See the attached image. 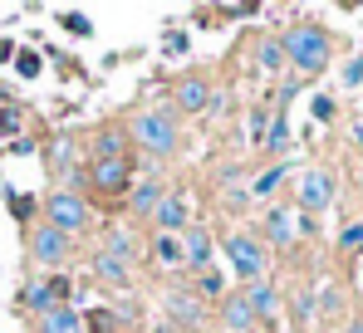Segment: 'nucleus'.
<instances>
[{"instance_id":"nucleus-21","label":"nucleus","mask_w":363,"mask_h":333,"mask_svg":"<svg viewBox=\"0 0 363 333\" xmlns=\"http://www.w3.org/2000/svg\"><path fill=\"white\" fill-rule=\"evenodd\" d=\"M285 176H290V166H270V171H260V181L250 186V196H270V191L285 181Z\"/></svg>"},{"instance_id":"nucleus-35","label":"nucleus","mask_w":363,"mask_h":333,"mask_svg":"<svg viewBox=\"0 0 363 333\" xmlns=\"http://www.w3.org/2000/svg\"><path fill=\"white\" fill-rule=\"evenodd\" d=\"M354 333H363V324H354Z\"/></svg>"},{"instance_id":"nucleus-8","label":"nucleus","mask_w":363,"mask_h":333,"mask_svg":"<svg viewBox=\"0 0 363 333\" xmlns=\"http://www.w3.org/2000/svg\"><path fill=\"white\" fill-rule=\"evenodd\" d=\"M94 186L99 191H108V196H118V191H128L133 186V176H128V162H94Z\"/></svg>"},{"instance_id":"nucleus-17","label":"nucleus","mask_w":363,"mask_h":333,"mask_svg":"<svg viewBox=\"0 0 363 333\" xmlns=\"http://www.w3.org/2000/svg\"><path fill=\"white\" fill-rule=\"evenodd\" d=\"M152 265H162V270L182 265V245L172 240V235H157V240H152Z\"/></svg>"},{"instance_id":"nucleus-3","label":"nucleus","mask_w":363,"mask_h":333,"mask_svg":"<svg viewBox=\"0 0 363 333\" xmlns=\"http://www.w3.org/2000/svg\"><path fill=\"white\" fill-rule=\"evenodd\" d=\"M226 260H231V270L245 284H260V275H265V250H260L255 235H231L226 240Z\"/></svg>"},{"instance_id":"nucleus-4","label":"nucleus","mask_w":363,"mask_h":333,"mask_svg":"<svg viewBox=\"0 0 363 333\" xmlns=\"http://www.w3.org/2000/svg\"><path fill=\"white\" fill-rule=\"evenodd\" d=\"M45 216H50L45 225H55L60 235H74V230H84V225H89V206H84L79 196L60 191V196H50V211H45Z\"/></svg>"},{"instance_id":"nucleus-10","label":"nucleus","mask_w":363,"mask_h":333,"mask_svg":"<svg viewBox=\"0 0 363 333\" xmlns=\"http://www.w3.org/2000/svg\"><path fill=\"white\" fill-rule=\"evenodd\" d=\"M157 201H162V181H152V176H138V181H133V196H128V206H133L138 216H152V211H157Z\"/></svg>"},{"instance_id":"nucleus-12","label":"nucleus","mask_w":363,"mask_h":333,"mask_svg":"<svg viewBox=\"0 0 363 333\" xmlns=\"http://www.w3.org/2000/svg\"><path fill=\"white\" fill-rule=\"evenodd\" d=\"M177 103L186 113H201L206 103H211V89H206L201 79H182V84H177Z\"/></svg>"},{"instance_id":"nucleus-19","label":"nucleus","mask_w":363,"mask_h":333,"mask_svg":"<svg viewBox=\"0 0 363 333\" xmlns=\"http://www.w3.org/2000/svg\"><path fill=\"white\" fill-rule=\"evenodd\" d=\"M260 147H270V152H285V147H290V123H285V113L265 128V142H260Z\"/></svg>"},{"instance_id":"nucleus-11","label":"nucleus","mask_w":363,"mask_h":333,"mask_svg":"<svg viewBox=\"0 0 363 333\" xmlns=\"http://www.w3.org/2000/svg\"><path fill=\"white\" fill-rule=\"evenodd\" d=\"M167 309H172V319L186 324V329H201V319H206V309H201V299H191V294H167Z\"/></svg>"},{"instance_id":"nucleus-6","label":"nucleus","mask_w":363,"mask_h":333,"mask_svg":"<svg viewBox=\"0 0 363 333\" xmlns=\"http://www.w3.org/2000/svg\"><path fill=\"white\" fill-rule=\"evenodd\" d=\"M334 201V181H329V171H304L300 176V206L304 211H324Z\"/></svg>"},{"instance_id":"nucleus-2","label":"nucleus","mask_w":363,"mask_h":333,"mask_svg":"<svg viewBox=\"0 0 363 333\" xmlns=\"http://www.w3.org/2000/svg\"><path fill=\"white\" fill-rule=\"evenodd\" d=\"M133 142H143L147 152H172L177 147V118L172 113H162V108H147V113H138V123H133Z\"/></svg>"},{"instance_id":"nucleus-5","label":"nucleus","mask_w":363,"mask_h":333,"mask_svg":"<svg viewBox=\"0 0 363 333\" xmlns=\"http://www.w3.org/2000/svg\"><path fill=\"white\" fill-rule=\"evenodd\" d=\"M152 221H157V235H167V230H186V221H191V201H186L182 191H162Z\"/></svg>"},{"instance_id":"nucleus-25","label":"nucleus","mask_w":363,"mask_h":333,"mask_svg":"<svg viewBox=\"0 0 363 333\" xmlns=\"http://www.w3.org/2000/svg\"><path fill=\"white\" fill-rule=\"evenodd\" d=\"M113 329H118V319H113L108 309H94V314L84 319V333H113Z\"/></svg>"},{"instance_id":"nucleus-9","label":"nucleus","mask_w":363,"mask_h":333,"mask_svg":"<svg viewBox=\"0 0 363 333\" xmlns=\"http://www.w3.org/2000/svg\"><path fill=\"white\" fill-rule=\"evenodd\" d=\"M182 265H191L196 275L211 270V235H206V230H186V240H182Z\"/></svg>"},{"instance_id":"nucleus-28","label":"nucleus","mask_w":363,"mask_h":333,"mask_svg":"<svg viewBox=\"0 0 363 333\" xmlns=\"http://www.w3.org/2000/svg\"><path fill=\"white\" fill-rule=\"evenodd\" d=\"M309 113H314L319 123H329V118H334V98H324V94H319V98L309 103Z\"/></svg>"},{"instance_id":"nucleus-20","label":"nucleus","mask_w":363,"mask_h":333,"mask_svg":"<svg viewBox=\"0 0 363 333\" xmlns=\"http://www.w3.org/2000/svg\"><path fill=\"white\" fill-rule=\"evenodd\" d=\"M221 314H226V324H231V329H250V319H255V314H250V304H245V294L226 299V309H221Z\"/></svg>"},{"instance_id":"nucleus-13","label":"nucleus","mask_w":363,"mask_h":333,"mask_svg":"<svg viewBox=\"0 0 363 333\" xmlns=\"http://www.w3.org/2000/svg\"><path fill=\"white\" fill-rule=\"evenodd\" d=\"M40 333H84V319L60 304V309H50V314L40 319Z\"/></svg>"},{"instance_id":"nucleus-34","label":"nucleus","mask_w":363,"mask_h":333,"mask_svg":"<svg viewBox=\"0 0 363 333\" xmlns=\"http://www.w3.org/2000/svg\"><path fill=\"white\" fill-rule=\"evenodd\" d=\"M10 55H15V45H10V40H0V64H5Z\"/></svg>"},{"instance_id":"nucleus-14","label":"nucleus","mask_w":363,"mask_h":333,"mask_svg":"<svg viewBox=\"0 0 363 333\" xmlns=\"http://www.w3.org/2000/svg\"><path fill=\"white\" fill-rule=\"evenodd\" d=\"M265 235H270V240H275V245H290V240H295V216H290V211H280V206H275V211H270V216H265Z\"/></svg>"},{"instance_id":"nucleus-15","label":"nucleus","mask_w":363,"mask_h":333,"mask_svg":"<svg viewBox=\"0 0 363 333\" xmlns=\"http://www.w3.org/2000/svg\"><path fill=\"white\" fill-rule=\"evenodd\" d=\"M245 304H250V314H260V319H270V314L280 309V294H275L270 284H255V289L245 294Z\"/></svg>"},{"instance_id":"nucleus-31","label":"nucleus","mask_w":363,"mask_h":333,"mask_svg":"<svg viewBox=\"0 0 363 333\" xmlns=\"http://www.w3.org/2000/svg\"><path fill=\"white\" fill-rule=\"evenodd\" d=\"M344 84H349V89H354V84H363V59H354V64L344 69Z\"/></svg>"},{"instance_id":"nucleus-30","label":"nucleus","mask_w":363,"mask_h":333,"mask_svg":"<svg viewBox=\"0 0 363 333\" xmlns=\"http://www.w3.org/2000/svg\"><path fill=\"white\" fill-rule=\"evenodd\" d=\"M201 289H206V294H221V275H216V270H201Z\"/></svg>"},{"instance_id":"nucleus-7","label":"nucleus","mask_w":363,"mask_h":333,"mask_svg":"<svg viewBox=\"0 0 363 333\" xmlns=\"http://www.w3.org/2000/svg\"><path fill=\"white\" fill-rule=\"evenodd\" d=\"M30 250H35V260H64L69 255V235H60L55 225H40L30 235Z\"/></svg>"},{"instance_id":"nucleus-18","label":"nucleus","mask_w":363,"mask_h":333,"mask_svg":"<svg viewBox=\"0 0 363 333\" xmlns=\"http://www.w3.org/2000/svg\"><path fill=\"white\" fill-rule=\"evenodd\" d=\"M94 270H99V279H108V284H128V265H123V260H113V255H99V260H94Z\"/></svg>"},{"instance_id":"nucleus-32","label":"nucleus","mask_w":363,"mask_h":333,"mask_svg":"<svg viewBox=\"0 0 363 333\" xmlns=\"http://www.w3.org/2000/svg\"><path fill=\"white\" fill-rule=\"evenodd\" d=\"M182 50H186V35L172 30V35H167V55H182Z\"/></svg>"},{"instance_id":"nucleus-23","label":"nucleus","mask_w":363,"mask_h":333,"mask_svg":"<svg viewBox=\"0 0 363 333\" xmlns=\"http://www.w3.org/2000/svg\"><path fill=\"white\" fill-rule=\"evenodd\" d=\"M104 255H113V260H128V255H133V235L113 225V230H108V250H104Z\"/></svg>"},{"instance_id":"nucleus-27","label":"nucleus","mask_w":363,"mask_h":333,"mask_svg":"<svg viewBox=\"0 0 363 333\" xmlns=\"http://www.w3.org/2000/svg\"><path fill=\"white\" fill-rule=\"evenodd\" d=\"M15 74H20V79H35V74H40V55H35V50H25V55L15 59Z\"/></svg>"},{"instance_id":"nucleus-29","label":"nucleus","mask_w":363,"mask_h":333,"mask_svg":"<svg viewBox=\"0 0 363 333\" xmlns=\"http://www.w3.org/2000/svg\"><path fill=\"white\" fill-rule=\"evenodd\" d=\"M0 132H20V113L15 108H0Z\"/></svg>"},{"instance_id":"nucleus-24","label":"nucleus","mask_w":363,"mask_h":333,"mask_svg":"<svg viewBox=\"0 0 363 333\" xmlns=\"http://www.w3.org/2000/svg\"><path fill=\"white\" fill-rule=\"evenodd\" d=\"M123 157V132H104L99 137V162H118Z\"/></svg>"},{"instance_id":"nucleus-33","label":"nucleus","mask_w":363,"mask_h":333,"mask_svg":"<svg viewBox=\"0 0 363 333\" xmlns=\"http://www.w3.org/2000/svg\"><path fill=\"white\" fill-rule=\"evenodd\" d=\"M344 245H363V225H349L344 230Z\"/></svg>"},{"instance_id":"nucleus-16","label":"nucleus","mask_w":363,"mask_h":333,"mask_svg":"<svg viewBox=\"0 0 363 333\" xmlns=\"http://www.w3.org/2000/svg\"><path fill=\"white\" fill-rule=\"evenodd\" d=\"M25 304H30V309H35L40 319H45L50 309H60V299H55V289H50V279H45V284H30V289H25Z\"/></svg>"},{"instance_id":"nucleus-1","label":"nucleus","mask_w":363,"mask_h":333,"mask_svg":"<svg viewBox=\"0 0 363 333\" xmlns=\"http://www.w3.org/2000/svg\"><path fill=\"white\" fill-rule=\"evenodd\" d=\"M280 50H285V59H290L300 74H319V69L329 64V35H324L319 25H295V30H285Z\"/></svg>"},{"instance_id":"nucleus-26","label":"nucleus","mask_w":363,"mask_h":333,"mask_svg":"<svg viewBox=\"0 0 363 333\" xmlns=\"http://www.w3.org/2000/svg\"><path fill=\"white\" fill-rule=\"evenodd\" d=\"M260 64H265V69H285L290 59H285V50H280L275 40H265V45H260Z\"/></svg>"},{"instance_id":"nucleus-22","label":"nucleus","mask_w":363,"mask_h":333,"mask_svg":"<svg viewBox=\"0 0 363 333\" xmlns=\"http://www.w3.org/2000/svg\"><path fill=\"white\" fill-rule=\"evenodd\" d=\"M60 25L69 30V35H84V40L94 35V20H89L84 10H64V15H60Z\"/></svg>"}]
</instances>
